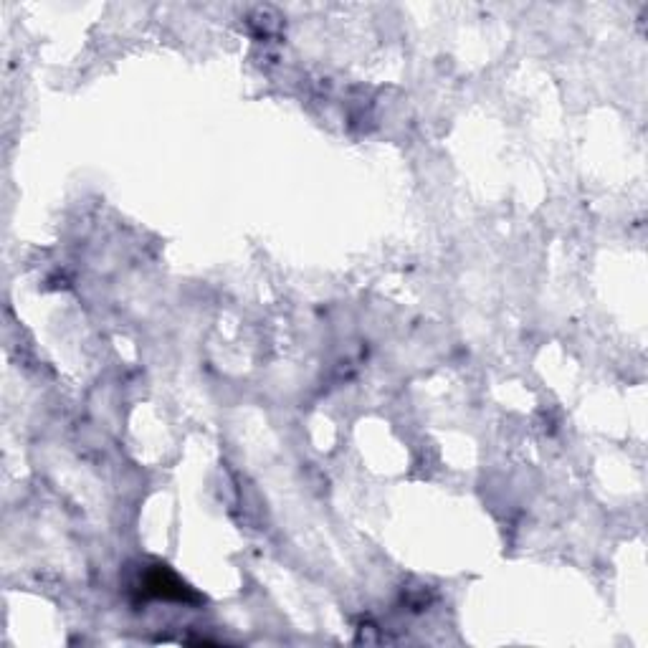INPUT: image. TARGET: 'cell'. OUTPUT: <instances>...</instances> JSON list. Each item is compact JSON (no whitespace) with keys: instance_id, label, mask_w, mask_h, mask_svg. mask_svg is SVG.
Listing matches in <instances>:
<instances>
[{"instance_id":"cell-1","label":"cell","mask_w":648,"mask_h":648,"mask_svg":"<svg viewBox=\"0 0 648 648\" xmlns=\"http://www.w3.org/2000/svg\"><path fill=\"white\" fill-rule=\"evenodd\" d=\"M142 590L152 598H165V600H180V603H190L195 600V595L190 593L188 585L183 580L175 578L165 565L150 567L145 575H142Z\"/></svg>"}]
</instances>
